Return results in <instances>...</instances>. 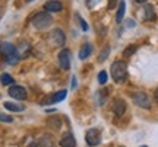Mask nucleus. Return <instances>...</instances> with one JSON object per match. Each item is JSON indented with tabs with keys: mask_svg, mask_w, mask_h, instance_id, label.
Instances as JSON below:
<instances>
[{
	"mask_svg": "<svg viewBox=\"0 0 158 147\" xmlns=\"http://www.w3.org/2000/svg\"><path fill=\"white\" fill-rule=\"evenodd\" d=\"M0 54L5 57V60L9 64H16L19 61V58H22L18 52V48L10 42H2L0 44Z\"/></svg>",
	"mask_w": 158,
	"mask_h": 147,
	"instance_id": "f257e3e1",
	"label": "nucleus"
},
{
	"mask_svg": "<svg viewBox=\"0 0 158 147\" xmlns=\"http://www.w3.org/2000/svg\"><path fill=\"white\" fill-rule=\"evenodd\" d=\"M111 76L116 83H123L126 77H127V67L126 63L122 60H117L111 64Z\"/></svg>",
	"mask_w": 158,
	"mask_h": 147,
	"instance_id": "f03ea898",
	"label": "nucleus"
},
{
	"mask_svg": "<svg viewBox=\"0 0 158 147\" xmlns=\"http://www.w3.org/2000/svg\"><path fill=\"white\" fill-rule=\"evenodd\" d=\"M31 22H32V25H34L37 29H45L53 23V17L50 16L48 12H40V13H37V15L32 16Z\"/></svg>",
	"mask_w": 158,
	"mask_h": 147,
	"instance_id": "7ed1b4c3",
	"label": "nucleus"
},
{
	"mask_svg": "<svg viewBox=\"0 0 158 147\" xmlns=\"http://www.w3.org/2000/svg\"><path fill=\"white\" fill-rule=\"evenodd\" d=\"M132 101L136 106L142 108V109H149L151 108V99L145 92H135L132 95Z\"/></svg>",
	"mask_w": 158,
	"mask_h": 147,
	"instance_id": "20e7f679",
	"label": "nucleus"
},
{
	"mask_svg": "<svg viewBox=\"0 0 158 147\" xmlns=\"http://www.w3.org/2000/svg\"><path fill=\"white\" fill-rule=\"evenodd\" d=\"M48 41H50L51 45L54 47H63L66 42V35L60 28H56L54 31H51L48 35Z\"/></svg>",
	"mask_w": 158,
	"mask_h": 147,
	"instance_id": "39448f33",
	"label": "nucleus"
},
{
	"mask_svg": "<svg viewBox=\"0 0 158 147\" xmlns=\"http://www.w3.org/2000/svg\"><path fill=\"white\" fill-rule=\"evenodd\" d=\"M85 141L91 147L98 146L101 143V131L98 128H89L86 131V134H85Z\"/></svg>",
	"mask_w": 158,
	"mask_h": 147,
	"instance_id": "423d86ee",
	"label": "nucleus"
},
{
	"mask_svg": "<svg viewBox=\"0 0 158 147\" xmlns=\"http://www.w3.org/2000/svg\"><path fill=\"white\" fill-rule=\"evenodd\" d=\"M7 93H9V96H12L13 99H16V101H23V99H27V96H28L27 89L19 85H12L10 89L7 91Z\"/></svg>",
	"mask_w": 158,
	"mask_h": 147,
	"instance_id": "0eeeda50",
	"label": "nucleus"
},
{
	"mask_svg": "<svg viewBox=\"0 0 158 147\" xmlns=\"http://www.w3.org/2000/svg\"><path fill=\"white\" fill-rule=\"evenodd\" d=\"M59 64L63 70H69L70 68V51L69 50H62L59 52Z\"/></svg>",
	"mask_w": 158,
	"mask_h": 147,
	"instance_id": "6e6552de",
	"label": "nucleus"
},
{
	"mask_svg": "<svg viewBox=\"0 0 158 147\" xmlns=\"http://www.w3.org/2000/svg\"><path fill=\"white\" fill-rule=\"evenodd\" d=\"M126 111V103H124L123 99L120 98H114L113 99V112L117 115V117H122Z\"/></svg>",
	"mask_w": 158,
	"mask_h": 147,
	"instance_id": "1a4fd4ad",
	"label": "nucleus"
},
{
	"mask_svg": "<svg viewBox=\"0 0 158 147\" xmlns=\"http://www.w3.org/2000/svg\"><path fill=\"white\" fill-rule=\"evenodd\" d=\"M44 9H45V12H48V13H54V12L62 10L63 5L60 2H57V0H48V2L44 3Z\"/></svg>",
	"mask_w": 158,
	"mask_h": 147,
	"instance_id": "9d476101",
	"label": "nucleus"
},
{
	"mask_svg": "<svg viewBox=\"0 0 158 147\" xmlns=\"http://www.w3.org/2000/svg\"><path fill=\"white\" fill-rule=\"evenodd\" d=\"M60 146L62 147H75L76 146L75 136L72 134V133H66V134H63V137L60 138Z\"/></svg>",
	"mask_w": 158,
	"mask_h": 147,
	"instance_id": "9b49d317",
	"label": "nucleus"
},
{
	"mask_svg": "<svg viewBox=\"0 0 158 147\" xmlns=\"http://www.w3.org/2000/svg\"><path fill=\"white\" fill-rule=\"evenodd\" d=\"M91 52H92V44L91 42H85L84 45L81 47V50H79V58L81 60H86L91 56Z\"/></svg>",
	"mask_w": 158,
	"mask_h": 147,
	"instance_id": "f8f14e48",
	"label": "nucleus"
},
{
	"mask_svg": "<svg viewBox=\"0 0 158 147\" xmlns=\"http://www.w3.org/2000/svg\"><path fill=\"white\" fill-rule=\"evenodd\" d=\"M47 125H48L50 128L59 130V128L62 127V121H60V118H59L57 115H53V117H50V118L47 119Z\"/></svg>",
	"mask_w": 158,
	"mask_h": 147,
	"instance_id": "ddd939ff",
	"label": "nucleus"
},
{
	"mask_svg": "<svg viewBox=\"0 0 158 147\" xmlns=\"http://www.w3.org/2000/svg\"><path fill=\"white\" fill-rule=\"evenodd\" d=\"M5 108L7 111H12V112H22L25 106L23 105H19V103H13V102H5Z\"/></svg>",
	"mask_w": 158,
	"mask_h": 147,
	"instance_id": "4468645a",
	"label": "nucleus"
},
{
	"mask_svg": "<svg viewBox=\"0 0 158 147\" xmlns=\"http://www.w3.org/2000/svg\"><path fill=\"white\" fill-rule=\"evenodd\" d=\"M124 12H126V3H124V0H122L120 3H118V9H117V15H116V22L120 23L123 21L124 17Z\"/></svg>",
	"mask_w": 158,
	"mask_h": 147,
	"instance_id": "2eb2a0df",
	"label": "nucleus"
},
{
	"mask_svg": "<svg viewBox=\"0 0 158 147\" xmlns=\"http://www.w3.org/2000/svg\"><path fill=\"white\" fill-rule=\"evenodd\" d=\"M143 10H145V19L147 21H154L155 19V10H154L152 5H147L143 7Z\"/></svg>",
	"mask_w": 158,
	"mask_h": 147,
	"instance_id": "dca6fc26",
	"label": "nucleus"
},
{
	"mask_svg": "<svg viewBox=\"0 0 158 147\" xmlns=\"http://www.w3.org/2000/svg\"><path fill=\"white\" fill-rule=\"evenodd\" d=\"M0 83L7 86V85H13L15 80H13V77L9 73H3V74H0Z\"/></svg>",
	"mask_w": 158,
	"mask_h": 147,
	"instance_id": "f3484780",
	"label": "nucleus"
},
{
	"mask_svg": "<svg viewBox=\"0 0 158 147\" xmlns=\"http://www.w3.org/2000/svg\"><path fill=\"white\" fill-rule=\"evenodd\" d=\"M108 54H110V47H104V50L100 52V57H98V61L100 63H104L106 60H107V57H108Z\"/></svg>",
	"mask_w": 158,
	"mask_h": 147,
	"instance_id": "a211bd4d",
	"label": "nucleus"
},
{
	"mask_svg": "<svg viewBox=\"0 0 158 147\" xmlns=\"http://www.w3.org/2000/svg\"><path fill=\"white\" fill-rule=\"evenodd\" d=\"M40 144H41V147H53V141H51V138L48 136H43Z\"/></svg>",
	"mask_w": 158,
	"mask_h": 147,
	"instance_id": "6ab92c4d",
	"label": "nucleus"
},
{
	"mask_svg": "<svg viewBox=\"0 0 158 147\" xmlns=\"http://www.w3.org/2000/svg\"><path fill=\"white\" fill-rule=\"evenodd\" d=\"M136 50H138V47L136 45H129L126 50L123 51V57H130L133 52H136Z\"/></svg>",
	"mask_w": 158,
	"mask_h": 147,
	"instance_id": "aec40b11",
	"label": "nucleus"
},
{
	"mask_svg": "<svg viewBox=\"0 0 158 147\" xmlns=\"http://www.w3.org/2000/svg\"><path fill=\"white\" fill-rule=\"evenodd\" d=\"M98 83H100V85H106V83H107V73H106L104 70L98 73Z\"/></svg>",
	"mask_w": 158,
	"mask_h": 147,
	"instance_id": "412c9836",
	"label": "nucleus"
},
{
	"mask_svg": "<svg viewBox=\"0 0 158 147\" xmlns=\"http://www.w3.org/2000/svg\"><path fill=\"white\" fill-rule=\"evenodd\" d=\"M0 121H2V122H12L13 118L9 117V115H6V114H0Z\"/></svg>",
	"mask_w": 158,
	"mask_h": 147,
	"instance_id": "4be33fe9",
	"label": "nucleus"
},
{
	"mask_svg": "<svg viewBox=\"0 0 158 147\" xmlns=\"http://www.w3.org/2000/svg\"><path fill=\"white\" fill-rule=\"evenodd\" d=\"M76 17H78V21H79V23H81V28L84 29V31H88V25H86V22H85L82 17L79 16V15H76Z\"/></svg>",
	"mask_w": 158,
	"mask_h": 147,
	"instance_id": "5701e85b",
	"label": "nucleus"
},
{
	"mask_svg": "<svg viewBox=\"0 0 158 147\" xmlns=\"http://www.w3.org/2000/svg\"><path fill=\"white\" fill-rule=\"evenodd\" d=\"M118 0H108V9L111 10V9H114V6L117 5Z\"/></svg>",
	"mask_w": 158,
	"mask_h": 147,
	"instance_id": "b1692460",
	"label": "nucleus"
},
{
	"mask_svg": "<svg viewBox=\"0 0 158 147\" xmlns=\"http://www.w3.org/2000/svg\"><path fill=\"white\" fill-rule=\"evenodd\" d=\"M72 80H73V82H72V87H76V79H75V76L72 77Z\"/></svg>",
	"mask_w": 158,
	"mask_h": 147,
	"instance_id": "393cba45",
	"label": "nucleus"
},
{
	"mask_svg": "<svg viewBox=\"0 0 158 147\" xmlns=\"http://www.w3.org/2000/svg\"><path fill=\"white\" fill-rule=\"evenodd\" d=\"M133 25H135V23H133V21H132V19H129V21H127V26H133Z\"/></svg>",
	"mask_w": 158,
	"mask_h": 147,
	"instance_id": "a878e982",
	"label": "nucleus"
},
{
	"mask_svg": "<svg viewBox=\"0 0 158 147\" xmlns=\"http://www.w3.org/2000/svg\"><path fill=\"white\" fill-rule=\"evenodd\" d=\"M135 2H136V3H147L148 0H135Z\"/></svg>",
	"mask_w": 158,
	"mask_h": 147,
	"instance_id": "bb28decb",
	"label": "nucleus"
},
{
	"mask_svg": "<svg viewBox=\"0 0 158 147\" xmlns=\"http://www.w3.org/2000/svg\"><path fill=\"white\" fill-rule=\"evenodd\" d=\"M155 101L158 102V89H157V91H155Z\"/></svg>",
	"mask_w": 158,
	"mask_h": 147,
	"instance_id": "cd10ccee",
	"label": "nucleus"
},
{
	"mask_svg": "<svg viewBox=\"0 0 158 147\" xmlns=\"http://www.w3.org/2000/svg\"><path fill=\"white\" fill-rule=\"evenodd\" d=\"M29 147H37V143H32V144H31Z\"/></svg>",
	"mask_w": 158,
	"mask_h": 147,
	"instance_id": "c85d7f7f",
	"label": "nucleus"
},
{
	"mask_svg": "<svg viewBox=\"0 0 158 147\" xmlns=\"http://www.w3.org/2000/svg\"><path fill=\"white\" fill-rule=\"evenodd\" d=\"M25 2H27V3H31V2H34V0H25Z\"/></svg>",
	"mask_w": 158,
	"mask_h": 147,
	"instance_id": "c756f323",
	"label": "nucleus"
},
{
	"mask_svg": "<svg viewBox=\"0 0 158 147\" xmlns=\"http://www.w3.org/2000/svg\"><path fill=\"white\" fill-rule=\"evenodd\" d=\"M141 147H148V146H141Z\"/></svg>",
	"mask_w": 158,
	"mask_h": 147,
	"instance_id": "7c9ffc66",
	"label": "nucleus"
},
{
	"mask_svg": "<svg viewBox=\"0 0 158 147\" xmlns=\"http://www.w3.org/2000/svg\"><path fill=\"white\" fill-rule=\"evenodd\" d=\"M120 147H123V146H120Z\"/></svg>",
	"mask_w": 158,
	"mask_h": 147,
	"instance_id": "2f4dec72",
	"label": "nucleus"
}]
</instances>
